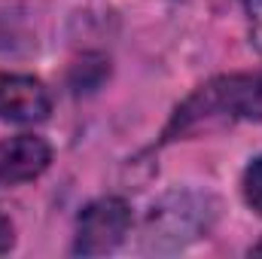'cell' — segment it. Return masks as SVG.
<instances>
[{"mask_svg":"<svg viewBox=\"0 0 262 259\" xmlns=\"http://www.w3.org/2000/svg\"><path fill=\"white\" fill-rule=\"evenodd\" d=\"M232 119H256L262 122V73H235L210 79L195 89L171 116L165 140L186 137L210 122H232Z\"/></svg>","mask_w":262,"mask_h":259,"instance_id":"1","label":"cell"},{"mask_svg":"<svg viewBox=\"0 0 262 259\" xmlns=\"http://www.w3.org/2000/svg\"><path fill=\"white\" fill-rule=\"evenodd\" d=\"M216 198L207 192H168L149 207L146 217V247L152 250H180L210 232L216 220Z\"/></svg>","mask_w":262,"mask_h":259,"instance_id":"2","label":"cell"},{"mask_svg":"<svg viewBox=\"0 0 262 259\" xmlns=\"http://www.w3.org/2000/svg\"><path fill=\"white\" fill-rule=\"evenodd\" d=\"M131 229V207L122 198H98L82 207L76 217L73 253L79 256H101L116 250Z\"/></svg>","mask_w":262,"mask_h":259,"instance_id":"3","label":"cell"},{"mask_svg":"<svg viewBox=\"0 0 262 259\" xmlns=\"http://www.w3.org/2000/svg\"><path fill=\"white\" fill-rule=\"evenodd\" d=\"M52 113L46 85L28 73H0V122H43Z\"/></svg>","mask_w":262,"mask_h":259,"instance_id":"4","label":"cell"},{"mask_svg":"<svg viewBox=\"0 0 262 259\" xmlns=\"http://www.w3.org/2000/svg\"><path fill=\"white\" fill-rule=\"evenodd\" d=\"M52 162V146L37 134H15L0 140V183L18 186L37 180Z\"/></svg>","mask_w":262,"mask_h":259,"instance_id":"5","label":"cell"},{"mask_svg":"<svg viewBox=\"0 0 262 259\" xmlns=\"http://www.w3.org/2000/svg\"><path fill=\"white\" fill-rule=\"evenodd\" d=\"M241 195L247 201V207H253L256 213H262V156H256L241 177Z\"/></svg>","mask_w":262,"mask_h":259,"instance_id":"6","label":"cell"},{"mask_svg":"<svg viewBox=\"0 0 262 259\" xmlns=\"http://www.w3.org/2000/svg\"><path fill=\"white\" fill-rule=\"evenodd\" d=\"M247 21H250V43L262 52V0H244Z\"/></svg>","mask_w":262,"mask_h":259,"instance_id":"7","label":"cell"},{"mask_svg":"<svg viewBox=\"0 0 262 259\" xmlns=\"http://www.w3.org/2000/svg\"><path fill=\"white\" fill-rule=\"evenodd\" d=\"M12 244H15V229H12V223L0 213V253H9Z\"/></svg>","mask_w":262,"mask_h":259,"instance_id":"8","label":"cell"},{"mask_svg":"<svg viewBox=\"0 0 262 259\" xmlns=\"http://www.w3.org/2000/svg\"><path fill=\"white\" fill-rule=\"evenodd\" d=\"M250 253H253V256H259V253H262V244H256V247H253Z\"/></svg>","mask_w":262,"mask_h":259,"instance_id":"9","label":"cell"}]
</instances>
